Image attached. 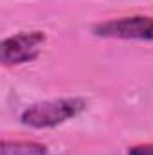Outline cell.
I'll list each match as a JSON object with an SVG mask.
<instances>
[{"instance_id":"obj_1","label":"cell","mask_w":153,"mask_h":155,"mask_svg":"<svg viewBox=\"0 0 153 155\" xmlns=\"http://www.w3.org/2000/svg\"><path fill=\"white\" fill-rule=\"evenodd\" d=\"M88 108V101L85 97H56L29 105L22 114L20 123L24 126L34 128V130H45L60 126L70 119H76Z\"/></svg>"},{"instance_id":"obj_2","label":"cell","mask_w":153,"mask_h":155,"mask_svg":"<svg viewBox=\"0 0 153 155\" xmlns=\"http://www.w3.org/2000/svg\"><path fill=\"white\" fill-rule=\"evenodd\" d=\"M92 35L106 40H133L153 41V16L151 15H130L97 22L92 25Z\"/></svg>"},{"instance_id":"obj_3","label":"cell","mask_w":153,"mask_h":155,"mask_svg":"<svg viewBox=\"0 0 153 155\" xmlns=\"http://www.w3.org/2000/svg\"><path fill=\"white\" fill-rule=\"evenodd\" d=\"M47 41L45 31H20L2 40L0 60L4 67H18L34 61Z\"/></svg>"},{"instance_id":"obj_4","label":"cell","mask_w":153,"mask_h":155,"mask_svg":"<svg viewBox=\"0 0 153 155\" xmlns=\"http://www.w3.org/2000/svg\"><path fill=\"white\" fill-rule=\"evenodd\" d=\"M2 155H49V146L38 141H2Z\"/></svg>"},{"instance_id":"obj_5","label":"cell","mask_w":153,"mask_h":155,"mask_svg":"<svg viewBox=\"0 0 153 155\" xmlns=\"http://www.w3.org/2000/svg\"><path fill=\"white\" fill-rule=\"evenodd\" d=\"M126 155H153V143H146V144H135V146L128 148Z\"/></svg>"}]
</instances>
